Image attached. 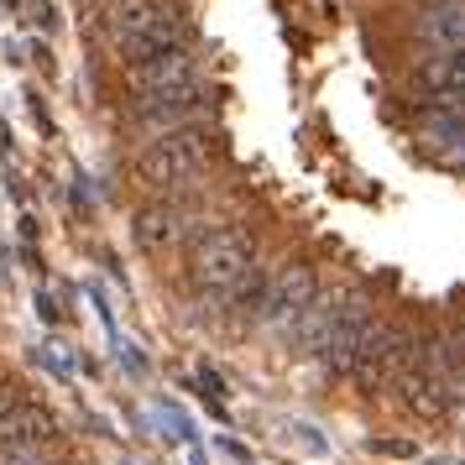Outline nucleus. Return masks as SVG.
I'll return each mask as SVG.
<instances>
[{"label": "nucleus", "mask_w": 465, "mask_h": 465, "mask_svg": "<svg viewBox=\"0 0 465 465\" xmlns=\"http://www.w3.org/2000/svg\"><path fill=\"white\" fill-rule=\"evenodd\" d=\"M0 465H53V444H0Z\"/></svg>", "instance_id": "4468645a"}, {"label": "nucleus", "mask_w": 465, "mask_h": 465, "mask_svg": "<svg viewBox=\"0 0 465 465\" xmlns=\"http://www.w3.org/2000/svg\"><path fill=\"white\" fill-rule=\"evenodd\" d=\"M392 387H398L402 408H408L413 419H423V423H444L450 413H455V402H460V398H455V387L444 381V371L429 361V351H419L413 366H408Z\"/></svg>", "instance_id": "39448f33"}, {"label": "nucleus", "mask_w": 465, "mask_h": 465, "mask_svg": "<svg viewBox=\"0 0 465 465\" xmlns=\"http://www.w3.org/2000/svg\"><path fill=\"white\" fill-rule=\"evenodd\" d=\"M319 298V277L309 262H288V267H277L272 277V298H267V314L262 324L267 330H282V335H293V324L303 319V309Z\"/></svg>", "instance_id": "0eeeda50"}, {"label": "nucleus", "mask_w": 465, "mask_h": 465, "mask_svg": "<svg viewBox=\"0 0 465 465\" xmlns=\"http://www.w3.org/2000/svg\"><path fill=\"white\" fill-rule=\"evenodd\" d=\"M105 32L121 53V68L147 64L157 53L189 47V5L183 0H115Z\"/></svg>", "instance_id": "f257e3e1"}, {"label": "nucleus", "mask_w": 465, "mask_h": 465, "mask_svg": "<svg viewBox=\"0 0 465 465\" xmlns=\"http://www.w3.org/2000/svg\"><path fill=\"white\" fill-rule=\"evenodd\" d=\"M204 94H199V84H183V89H157V94H136V105H131V115H136V126L157 131V136H168V131H189L199 115H204Z\"/></svg>", "instance_id": "6e6552de"}, {"label": "nucleus", "mask_w": 465, "mask_h": 465, "mask_svg": "<svg viewBox=\"0 0 465 465\" xmlns=\"http://www.w3.org/2000/svg\"><path fill=\"white\" fill-rule=\"evenodd\" d=\"M126 84L136 89V94H157V89L193 84V53L189 47H173V53H157V58H147V64H131Z\"/></svg>", "instance_id": "9d476101"}, {"label": "nucleus", "mask_w": 465, "mask_h": 465, "mask_svg": "<svg viewBox=\"0 0 465 465\" xmlns=\"http://www.w3.org/2000/svg\"><path fill=\"white\" fill-rule=\"evenodd\" d=\"M413 84H419V89H434V94L465 89V47H460V53H450V58H434V64H423L419 74H413Z\"/></svg>", "instance_id": "ddd939ff"}, {"label": "nucleus", "mask_w": 465, "mask_h": 465, "mask_svg": "<svg viewBox=\"0 0 465 465\" xmlns=\"http://www.w3.org/2000/svg\"><path fill=\"white\" fill-rule=\"evenodd\" d=\"M210 152H214L210 136L199 126L168 131V136H157V142H147V147L136 152V178L157 193H173V189L193 183L199 173L210 168Z\"/></svg>", "instance_id": "7ed1b4c3"}, {"label": "nucleus", "mask_w": 465, "mask_h": 465, "mask_svg": "<svg viewBox=\"0 0 465 465\" xmlns=\"http://www.w3.org/2000/svg\"><path fill=\"white\" fill-rule=\"evenodd\" d=\"M413 356H419V340L408 335V330H398V324H381L377 319V330L366 335V345L351 361V381H356L361 392H381L387 381H398L413 366Z\"/></svg>", "instance_id": "20e7f679"}, {"label": "nucleus", "mask_w": 465, "mask_h": 465, "mask_svg": "<svg viewBox=\"0 0 465 465\" xmlns=\"http://www.w3.org/2000/svg\"><path fill=\"white\" fill-rule=\"evenodd\" d=\"M419 37H423V43H440V47L465 43V0L434 5V11H429V16L419 22Z\"/></svg>", "instance_id": "f8f14e48"}, {"label": "nucleus", "mask_w": 465, "mask_h": 465, "mask_svg": "<svg viewBox=\"0 0 465 465\" xmlns=\"http://www.w3.org/2000/svg\"><path fill=\"white\" fill-rule=\"evenodd\" d=\"M272 277L267 267H252V272L235 282L231 293L220 298V309H225V324H262L267 314V298H272Z\"/></svg>", "instance_id": "9b49d317"}, {"label": "nucleus", "mask_w": 465, "mask_h": 465, "mask_svg": "<svg viewBox=\"0 0 465 465\" xmlns=\"http://www.w3.org/2000/svg\"><path fill=\"white\" fill-rule=\"evenodd\" d=\"M460 356H465V345H460Z\"/></svg>", "instance_id": "dca6fc26"}, {"label": "nucleus", "mask_w": 465, "mask_h": 465, "mask_svg": "<svg viewBox=\"0 0 465 465\" xmlns=\"http://www.w3.org/2000/svg\"><path fill=\"white\" fill-rule=\"evenodd\" d=\"M189 225H193L189 210H178L173 199H157V204H142V210H136L131 235H136L142 252H173L178 241H189Z\"/></svg>", "instance_id": "1a4fd4ad"}, {"label": "nucleus", "mask_w": 465, "mask_h": 465, "mask_svg": "<svg viewBox=\"0 0 465 465\" xmlns=\"http://www.w3.org/2000/svg\"><path fill=\"white\" fill-rule=\"evenodd\" d=\"M423 5H429V11H434V5H450V0H423Z\"/></svg>", "instance_id": "2eb2a0df"}, {"label": "nucleus", "mask_w": 465, "mask_h": 465, "mask_svg": "<svg viewBox=\"0 0 465 465\" xmlns=\"http://www.w3.org/2000/svg\"><path fill=\"white\" fill-rule=\"evenodd\" d=\"M361 293H351V288H319V298L303 309V319L293 324V351H303V356H330V340H335V330L345 324V314H351V303H356Z\"/></svg>", "instance_id": "423d86ee"}, {"label": "nucleus", "mask_w": 465, "mask_h": 465, "mask_svg": "<svg viewBox=\"0 0 465 465\" xmlns=\"http://www.w3.org/2000/svg\"><path fill=\"white\" fill-rule=\"evenodd\" d=\"M256 267V231L252 225H241V220H231V225H220V231H210L199 246H193V288L199 293H214L225 298L241 282V277Z\"/></svg>", "instance_id": "f03ea898"}]
</instances>
